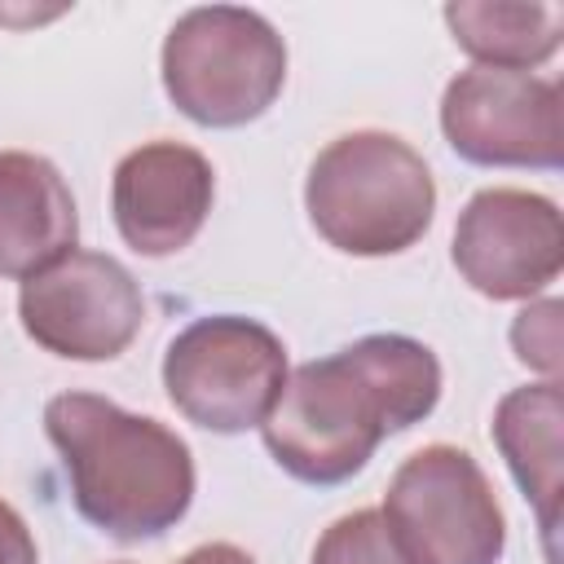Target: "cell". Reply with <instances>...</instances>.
<instances>
[{
  "instance_id": "1",
  "label": "cell",
  "mask_w": 564,
  "mask_h": 564,
  "mask_svg": "<svg viewBox=\"0 0 564 564\" xmlns=\"http://www.w3.org/2000/svg\"><path fill=\"white\" fill-rule=\"evenodd\" d=\"M441 401V361L410 335H361L286 375L260 423L273 463L304 485L357 476L383 436L414 427Z\"/></svg>"
},
{
  "instance_id": "2",
  "label": "cell",
  "mask_w": 564,
  "mask_h": 564,
  "mask_svg": "<svg viewBox=\"0 0 564 564\" xmlns=\"http://www.w3.org/2000/svg\"><path fill=\"white\" fill-rule=\"evenodd\" d=\"M44 432L62 454L75 511L115 542L167 533L194 502L189 445L150 414L97 392H57Z\"/></svg>"
},
{
  "instance_id": "3",
  "label": "cell",
  "mask_w": 564,
  "mask_h": 564,
  "mask_svg": "<svg viewBox=\"0 0 564 564\" xmlns=\"http://www.w3.org/2000/svg\"><path fill=\"white\" fill-rule=\"evenodd\" d=\"M304 207L335 251L397 256L427 234L436 181L410 141L361 128L317 150L304 181Z\"/></svg>"
},
{
  "instance_id": "4",
  "label": "cell",
  "mask_w": 564,
  "mask_h": 564,
  "mask_svg": "<svg viewBox=\"0 0 564 564\" xmlns=\"http://www.w3.org/2000/svg\"><path fill=\"white\" fill-rule=\"evenodd\" d=\"M163 93L203 128L260 119L286 84V44L273 22L242 4L185 9L163 40Z\"/></svg>"
},
{
  "instance_id": "5",
  "label": "cell",
  "mask_w": 564,
  "mask_h": 564,
  "mask_svg": "<svg viewBox=\"0 0 564 564\" xmlns=\"http://www.w3.org/2000/svg\"><path fill=\"white\" fill-rule=\"evenodd\" d=\"M282 339L238 313H212L176 330L163 352L167 401L198 427L234 436L260 427L286 383Z\"/></svg>"
},
{
  "instance_id": "6",
  "label": "cell",
  "mask_w": 564,
  "mask_h": 564,
  "mask_svg": "<svg viewBox=\"0 0 564 564\" xmlns=\"http://www.w3.org/2000/svg\"><path fill=\"white\" fill-rule=\"evenodd\" d=\"M383 520L410 564H498L507 546L494 485L458 445L414 449L388 480Z\"/></svg>"
},
{
  "instance_id": "7",
  "label": "cell",
  "mask_w": 564,
  "mask_h": 564,
  "mask_svg": "<svg viewBox=\"0 0 564 564\" xmlns=\"http://www.w3.org/2000/svg\"><path fill=\"white\" fill-rule=\"evenodd\" d=\"M22 330L66 361H115L141 335L145 295L106 251H66L18 291Z\"/></svg>"
},
{
  "instance_id": "8",
  "label": "cell",
  "mask_w": 564,
  "mask_h": 564,
  "mask_svg": "<svg viewBox=\"0 0 564 564\" xmlns=\"http://www.w3.org/2000/svg\"><path fill=\"white\" fill-rule=\"evenodd\" d=\"M441 132L476 167H560V84L529 70L467 66L445 84Z\"/></svg>"
},
{
  "instance_id": "9",
  "label": "cell",
  "mask_w": 564,
  "mask_h": 564,
  "mask_svg": "<svg viewBox=\"0 0 564 564\" xmlns=\"http://www.w3.org/2000/svg\"><path fill=\"white\" fill-rule=\"evenodd\" d=\"M454 269L489 300H533L564 269V220L542 194L494 185L454 225Z\"/></svg>"
},
{
  "instance_id": "10",
  "label": "cell",
  "mask_w": 564,
  "mask_h": 564,
  "mask_svg": "<svg viewBox=\"0 0 564 564\" xmlns=\"http://www.w3.org/2000/svg\"><path fill=\"white\" fill-rule=\"evenodd\" d=\"M216 172L203 150L185 141H145L128 150L110 181V212L119 238L141 256H176L189 247L212 212Z\"/></svg>"
},
{
  "instance_id": "11",
  "label": "cell",
  "mask_w": 564,
  "mask_h": 564,
  "mask_svg": "<svg viewBox=\"0 0 564 564\" xmlns=\"http://www.w3.org/2000/svg\"><path fill=\"white\" fill-rule=\"evenodd\" d=\"M79 212L66 176L31 150H0V278H35L75 251Z\"/></svg>"
},
{
  "instance_id": "12",
  "label": "cell",
  "mask_w": 564,
  "mask_h": 564,
  "mask_svg": "<svg viewBox=\"0 0 564 564\" xmlns=\"http://www.w3.org/2000/svg\"><path fill=\"white\" fill-rule=\"evenodd\" d=\"M494 445L502 449L516 485L533 502L542 533L555 538L560 516V449H564V397L560 379L511 388L494 410Z\"/></svg>"
},
{
  "instance_id": "13",
  "label": "cell",
  "mask_w": 564,
  "mask_h": 564,
  "mask_svg": "<svg viewBox=\"0 0 564 564\" xmlns=\"http://www.w3.org/2000/svg\"><path fill=\"white\" fill-rule=\"evenodd\" d=\"M454 44L494 70H529L555 57L564 35V9L555 0H454L445 4Z\"/></svg>"
},
{
  "instance_id": "14",
  "label": "cell",
  "mask_w": 564,
  "mask_h": 564,
  "mask_svg": "<svg viewBox=\"0 0 564 564\" xmlns=\"http://www.w3.org/2000/svg\"><path fill=\"white\" fill-rule=\"evenodd\" d=\"M308 564H410V555L392 538L383 511L361 507V511H348L335 524H326Z\"/></svg>"
},
{
  "instance_id": "15",
  "label": "cell",
  "mask_w": 564,
  "mask_h": 564,
  "mask_svg": "<svg viewBox=\"0 0 564 564\" xmlns=\"http://www.w3.org/2000/svg\"><path fill=\"white\" fill-rule=\"evenodd\" d=\"M511 348L529 370L560 379V300L524 304L511 322Z\"/></svg>"
},
{
  "instance_id": "16",
  "label": "cell",
  "mask_w": 564,
  "mask_h": 564,
  "mask_svg": "<svg viewBox=\"0 0 564 564\" xmlns=\"http://www.w3.org/2000/svg\"><path fill=\"white\" fill-rule=\"evenodd\" d=\"M0 564H40V551H35L26 520L4 498H0Z\"/></svg>"
},
{
  "instance_id": "17",
  "label": "cell",
  "mask_w": 564,
  "mask_h": 564,
  "mask_svg": "<svg viewBox=\"0 0 564 564\" xmlns=\"http://www.w3.org/2000/svg\"><path fill=\"white\" fill-rule=\"evenodd\" d=\"M176 564H256V560L234 542H207V546H194L189 555H181Z\"/></svg>"
}]
</instances>
